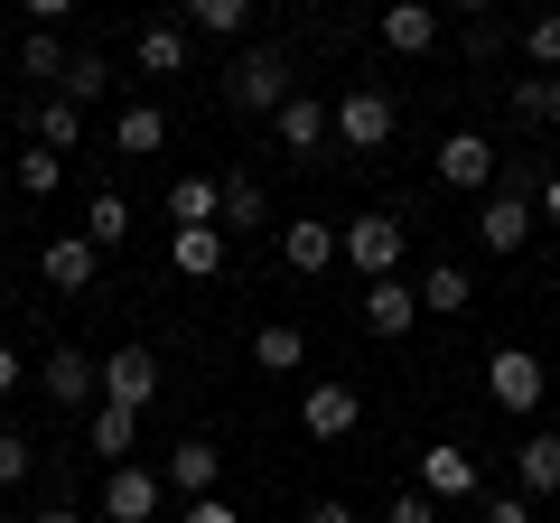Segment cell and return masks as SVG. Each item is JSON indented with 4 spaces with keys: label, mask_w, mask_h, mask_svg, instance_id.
I'll use <instances>...</instances> for the list:
<instances>
[{
    "label": "cell",
    "mask_w": 560,
    "mask_h": 523,
    "mask_svg": "<svg viewBox=\"0 0 560 523\" xmlns=\"http://www.w3.org/2000/svg\"><path fill=\"white\" fill-rule=\"evenodd\" d=\"M224 94H234L243 113H280L300 84H290V57H280V47H234V66H224Z\"/></svg>",
    "instance_id": "obj_1"
},
{
    "label": "cell",
    "mask_w": 560,
    "mask_h": 523,
    "mask_svg": "<svg viewBox=\"0 0 560 523\" xmlns=\"http://www.w3.org/2000/svg\"><path fill=\"white\" fill-rule=\"evenodd\" d=\"M401 253H411V234H401L393 216H355V224H337V262H355L364 281H401Z\"/></svg>",
    "instance_id": "obj_2"
},
{
    "label": "cell",
    "mask_w": 560,
    "mask_h": 523,
    "mask_svg": "<svg viewBox=\"0 0 560 523\" xmlns=\"http://www.w3.org/2000/svg\"><path fill=\"white\" fill-rule=\"evenodd\" d=\"M541 393H551V374H541V356L533 346H495V356H486V403L495 411H541Z\"/></svg>",
    "instance_id": "obj_3"
},
{
    "label": "cell",
    "mask_w": 560,
    "mask_h": 523,
    "mask_svg": "<svg viewBox=\"0 0 560 523\" xmlns=\"http://www.w3.org/2000/svg\"><path fill=\"white\" fill-rule=\"evenodd\" d=\"M327 113H337V141L346 150H383V141H393V121H401L383 84H355V94H337Z\"/></svg>",
    "instance_id": "obj_4"
},
{
    "label": "cell",
    "mask_w": 560,
    "mask_h": 523,
    "mask_svg": "<svg viewBox=\"0 0 560 523\" xmlns=\"http://www.w3.org/2000/svg\"><path fill=\"white\" fill-rule=\"evenodd\" d=\"M38 383H47V403H57V411H94V403H103V356L57 346V356L38 364Z\"/></svg>",
    "instance_id": "obj_5"
},
{
    "label": "cell",
    "mask_w": 560,
    "mask_h": 523,
    "mask_svg": "<svg viewBox=\"0 0 560 523\" xmlns=\"http://www.w3.org/2000/svg\"><path fill=\"white\" fill-rule=\"evenodd\" d=\"M103 403L140 421V411L160 403V356H150V346H121V356H103Z\"/></svg>",
    "instance_id": "obj_6"
},
{
    "label": "cell",
    "mask_w": 560,
    "mask_h": 523,
    "mask_svg": "<svg viewBox=\"0 0 560 523\" xmlns=\"http://www.w3.org/2000/svg\"><path fill=\"white\" fill-rule=\"evenodd\" d=\"M420 496H430V504H477L486 496L477 449H420Z\"/></svg>",
    "instance_id": "obj_7"
},
{
    "label": "cell",
    "mask_w": 560,
    "mask_h": 523,
    "mask_svg": "<svg viewBox=\"0 0 560 523\" xmlns=\"http://www.w3.org/2000/svg\"><path fill=\"white\" fill-rule=\"evenodd\" d=\"M533 197H523V187H495V197L477 206V243L486 253H523V243H533Z\"/></svg>",
    "instance_id": "obj_8"
},
{
    "label": "cell",
    "mask_w": 560,
    "mask_h": 523,
    "mask_svg": "<svg viewBox=\"0 0 560 523\" xmlns=\"http://www.w3.org/2000/svg\"><path fill=\"white\" fill-rule=\"evenodd\" d=\"M355 421H364V393H355V383H308V403H300L308 440H355Z\"/></svg>",
    "instance_id": "obj_9"
},
{
    "label": "cell",
    "mask_w": 560,
    "mask_h": 523,
    "mask_svg": "<svg viewBox=\"0 0 560 523\" xmlns=\"http://www.w3.org/2000/svg\"><path fill=\"white\" fill-rule=\"evenodd\" d=\"M160 496H168V486H160V467H113V477H103V523H150V514H160Z\"/></svg>",
    "instance_id": "obj_10"
},
{
    "label": "cell",
    "mask_w": 560,
    "mask_h": 523,
    "mask_svg": "<svg viewBox=\"0 0 560 523\" xmlns=\"http://www.w3.org/2000/svg\"><path fill=\"white\" fill-rule=\"evenodd\" d=\"M271 234H280V262H290L300 281H318L327 262H337V224L327 216H290V224H271Z\"/></svg>",
    "instance_id": "obj_11"
},
{
    "label": "cell",
    "mask_w": 560,
    "mask_h": 523,
    "mask_svg": "<svg viewBox=\"0 0 560 523\" xmlns=\"http://www.w3.org/2000/svg\"><path fill=\"white\" fill-rule=\"evenodd\" d=\"M215 477H224V449H215V440H178V449L160 458V486H178L187 504L215 496Z\"/></svg>",
    "instance_id": "obj_12"
},
{
    "label": "cell",
    "mask_w": 560,
    "mask_h": 523,
    "mask_svg": "<svg viewBox=\"0 0 560 523\" xmlns=\"http://www.w3.org/2000/svg\"><path fill=\"white\" fill-rule=\"evenodd\" d=\"M271 121H280V150H290V160H318V150H327V131H337V113H327L318 94H290Z\"/></svg>",
    "instance_id": "obj_13"
},
{
    "label": "cell",
    "mask_w": 560,
    "mask_h": 523,
    "mask_svg": "<svg viewBox=\"0 0 560 523\" xmlns=\"http://www.w3.org/2000/svg\"><path fill=\"white\" fill-rule=\"evenodd\" d=\"M131 66H140V75H187V66H197V38H187L178 20H150L131 38Z\"/></svg>",
    "instance_id": "obj_14"
},
{
    "label": "cell",
    "mask_w": 560,
    "mask_h": 523,
    "mask_svg": "<svg viewBox=\"0 0 560 523\" xmlns=\"http://www.w3.org/2000/svg\"><path fill=\"white\" fill-rule=\"evenodd\" d=\"M440 178L495 197V141H486V131H448V141H440Z\"/></svg>",
    "instance_id": "obj_15"
},
{
    "label": "cell",
    "mask_w": 560,
    "mask_h": 523,
    "mask_svg": "<svg viewBox=\"0 0 560 523\" xmlns=\"http://www.w3.org/2000/svg\"><path fill=\"white\" fill-rule=\"evenodd\" d=\"M94 271H103V253L84 234H47V253H38V281L47 290H94Z\"/></svg>",
    "instance_id": "obj_16"
},
{
    "label": "cell",
    "mask_w": 560,
    "mask_h": 523,
    "mask_svg": "<svg viewBox=\"0 0 560 523\" xmlns=\"http://www.w3.org/2000/svg\"><path fill=\"white\" fill-rule=\"evenodd\" d=\"M364 327H374V337H411L420 327V290L411 281H364Z\"/></svg>",
    "instance_id": "obj_17"
},
{
    "label": "cell",
    "mask_w": 560,
    "mask_h": 523,
    "mask_svg": "<svg viewBox=\"0 0 560 523\" xmlns=\"http://www.w3.org/2000/svg\"><path fill=\"white\" fill-rule=\"evenodd\" d=\"M383 47H393V57H430V47H440V10H430V0H393V10H383Z\"/></svg>",
    "instance_id": "obj_18"
},
{
    "label": "cell",
    "mask_w": 560,
    "mask_h": 523,
    "mask_svg": "<svg viewBox=\"0 0 560 523\" xmlns=\"http://www.w3.org/2000/svg\"><path fill=\"white\" fill-rule=\"evenodd\" d=\"M168 262H178L187 281H224V224H178L168 234Z\"/></svg>",
    "instance_id": "obj_19"
},
{
    "label": "cell",
    "mask_w": 560,
    "mask_h": 523,
    "mask_svg": "<svg viewBox=\"0 0 560 523\" xmlns=\"http://www.w3.org/2000/svg\"><path fill=\"white\" fill-rule=\"evenodd\" d=\"M187 38H253V0H178Z\"/></svg>",
    "instance_id": "obj_20"
},
{
    "label": "cell",
    "mask_w": 560,
    "mask_h": 523,
    "mask_svg": "<svg viewBox=\"0 0 560 523\" xmlns=\"http://www.w3.org/2000/svg\"><path fill=\"white\" fill-rule=\"evenodd\" d=\"M178 224H224V178H168V234Z\"/></svg>",
    "instance_id": "obj_21"
},
{
    "label": "cell",
    "mask_w": 560,
    "mask_h": 523,
    "mask_svg": "<svg viewBox=\"0 0 560 523\" xmlns=\"http://www.w3.org/2000/svg\"><path fill=\"white\" fill-rule=\"evenodd\" d=\"M514 477H523V496H560V430H533L514 449Z\"/></svg>",
    "instance_id": "obj_22"
},
{
    "label": "cell",
    "mask_w": 560,
    "mask_h": 523,
    "mask_svg": "<svg viewBox=\"0 0 560 523\" xmlns=\"http://www.w3.org/2000/svg\"><path fill=\"white\" fill-rule=\"evenodd\" d=\"M113 150H131V160L168 150V113H160V103H121V121H113Z\"/></svg>",
    "instance_id": "obj_23"
},
{
    "label": "cell",
    "mask_w": 560,
    "mask_h": 523,
    "mask_svg": "<svg viewBox=\"0 0 560 523\" xmlns=\"http://www.w3.org/2000/svg\"><path fill=\"white\" fill-rule=\"evenodd\" d=\"M253 364H261V374H300V364H308V337H300L290 318L253 327Z\"/></svg>",
    "instance_id": "obj_24"
},
{
    "label": "cell",
    "mask_w": 560,
    "mask_h": 523,
    "mask_svg": "<svg viewBox=\"0 0 560 523\" xmlns=\"http://www.w3.org/2000/svg\"><path fill=\"white\" fill-rule=\"evenodd\" d=\"M28 141H38V150H57V160H66V150L84 141V113H75V103H66V94H47L38 113H28Z\"/></svg>",
    "instance_id": "obj_25"
},
{
    "label": "cell",
    "mask_w": 560,
    "mask_h": 523,
    "mask_svg": "<svg viewBox=\"0 0 560 523\" xmlns=\"http://www.w3.org/2000/svg\"><path fill=\"white\" fill-rule=\"evenodd\" d=\"M75 234L94 243V253H121V243H131V206L103 187V197H84V224H75Z\"/></svg>",
    "instance_id": "obj_26"
},
{
    "label": "cell",
    "mask_w": 560,
    "mask_h": 523,
    "mask_svg": "<svg viewBox=\"0 0 560 523\" xmlns=\"http://www.w3.org/2000/svg\"><path fill=\"white\" fill-rule=\"evenodd\" d=\"M420 309H430V318H458V309L467 300H477V290H467V271H458V262H430V271H420Z\"/></svg>",
    "instance_id": "obj_27"
},
{
    "label": "cell",
    "mask_w": 560,
    "mask_h": 523,
    "mask_svg": "<svg viewBox=\"0 0 560 523\" xmlns=\"http://www.w3.org/2000/svg\"><path fill=\"white\" fill-rule=\"evenodd\" d=\"M84 449H94V458H113V467H131V411L94 403V411H84Z\"/></svg>",
    "instance_id": "obj_28"
},
{
    "label": "cell",
    "mask_w": 560,
    "mask_h": 523,
    "mask_svg": "<svg viewBox=\"0 0 560 523\" xmlns=\"http://www.w3.org/2000/svg\"><path fill=\"white\" fill-rule=\"evenodd\" d=\"M66 66H75V47H66V38H47V28H28V38H20V75L66 84Z\"/></svg>",
    "instance_id": "obj_29"
},
{
    "label": "cell",
    "mask_w": 560,
    "mask_h": 523,
    "mask_svg": "<svg viewBox=\"0 0 560 523\" xmlns=\"http://www.w3.org/2000/svg\"><path fill=\"white\" fill-rule=\"evenodd\" d=\"M234 224H271V197H261L253 168H234V178H224V234H234Z\"/></svg>",
    "instance_id": "obj_30"
},
{
    "label": "cell",
    "mask_w": 560,
    "mask_h": 523,
    "mask_svg": "<svg viewBox=\"0 0 560 523\" xmlns=\"http://www.w3.org/2000/svg\"><path fill=\"white\" fill-rule=\"evenodd\" d=\"M57 178H66L57 150H20V160H10V187H20V197H57Z\"/></svg>",
    "instance_id": "obj_31"
},
{
    "label": "cell",
    "mask_w": 560,
    "mask_h": 523,
    "mask_svg": "<svg viewBox=\"0 0 560 523\" xmlns=\"http://www.w3.org/2000/svg\"><path fill=\"white\" fill-rule=\"evenodd\" d=\"M103 84H113V57H94V47H75V66H66V84H57V94H66V103L84 113V103H94Z\"/></svg>",
    "instance_id": "obj_32"
},
{
    "label": "cell",
    "mask_w": 560,
    "mask_h": 523,
    "mask_svg": "<svg viewBox=\"0 0 560 523\" xmlns=\"http://www.w3.org/2000/svg\"><path fill=\"white\" fill-rule=\"evenodd\" d=\"M523 47H533V66H551V75H560V10H551V20H533V28H523Z\"/></svg>",
    "instance_id": "obj_33"
},
{
    "label": "cell",
    "mask_w": 560,
    "mask_h": 523,
    "mask_svg": "<svg viewBox=\"0 0 560 523\" xmlns=\"http://www.w3.org/2000/svg\"><path fill=\"white\" fill-rule=\"evenodd\" d=\"M28 467H38V449H28V440H20V430H0V486H20V477H28Z\"/></svg>",
    "instance_id": "obj_34"
},
{
    "label": "cell",
    "mask_w": 560,
    "mask_h": 523,
    "mask_svg": "<svg viewBox=\"0 0 560 523\" xmlns=\"http://www.w3.org/2000/svg\"><path fill=\"white\" fill-rule=\"evenodd\" d=\"M477 523H533V496H477Z\"/></svg>",
    "instance_id": "obj_35"
},
{
    "label": "cell",
    "mask_w": 560,
    "mask_h": 523,
    "mask_svg": "<svg viewBox=\"0 0 560 523\" xmlns=\"http://www.w3.org/2000/svg\"><path fill=\"white\" fill-rule=\"evenodd\" d=\"M383 523H440V504H430V496L411 486V496H393V514H383Z\"/></svg>",
    "instance_id": "obj_36"
},
{
    "label": "cell",
    "mask_w": 560,
    "mask_h": 523,
    "mask_svg": "<svg viewBox=\"0 0 560 523\" xmlns=\"http://www.w3.org/2000/svg\"><path fill=\"white\" fill-rule=\"evenodd\" d=\"M178 523H243V514H234V504H224V496H197V504H187Z\"/></svg>",
    "instance_id": "obj_37"
},
{
    "label": "cell",
    "mask_w": 560,
    "mask_h": 523,
    "mask_svg": "<svg viewBox=\"0 0 560 523\" xmlns=\"http://www.w3.org/2000/svg\"><path fill=\"white\" fill-rule=\"evenodd\" d=\"M533 216H541V224H560V168H551V178L533 187Z\"/></svg>",
    "instance_id": "obj_38"
},
{
    "label": "cell",
    "mask_w": 560,
    "mask_h": 523,
    "mask_svg": "<svg viewBox=\"0 0 560 523\" xmlns=\"http://www.w3.org/2000/svg\"><path fill=\"white\" fill-rule=\"evenodd\" d=\"M28 383V364H20V346H0V403H10V393H20Z\"/></svg>",
    "instance_id": "obj_39"
},
{
    "label": "cell",
    "mask_w": 560,
    "mask_h": 523,
    "mask_svg": "<svg viewBox=\"0 0 560 523\" xmlns=\"http://www.w3.org/2000/svg\"><path fill=\"white\" fill-rule=\"evenodd\" d=\"M300 523H355V504H337V496H318V504H308Z\"/></svg>",
    "instance_id": "obj_40"
},
{
    "label": "cell",
    "mask_w": 560,
    "mask_h": 523,
    "mask_svg": "<svg viewBox=\"0 0 560 523\" xmlns=\"http://www.w3.org/2000/svg\"><path fill=\"white\" fill-rule=\"evenodd\" d=\"M533 121H560V75H541V113Z\"/></svg>",
    "instance_id": "obj_41"
},
{
    "label": "cell",
    "mask_w": 560,
    "mask_h": 523,
    "mask_svg": "<svg viewBox=\"0 0 560 523\" xmlns=\"http://www.w3.org/2000/svg\"><path fill=\"white\" fill-rule=\"evenodd\" d=\"M28 523H84V514H75V504H47V514H28Z\"/></svg>",
    "instance_id": "obj_42"
},
{
    "label": "cell",
    "mask_w": 560,
    "mask_h": 523,
    "mask_svg": "<svg viewBox=\"0 0 560 523\" xmlns=\"http://www.w3.org/2000/svg\"><path fill=\"white\" fill-rule=\"evenodd\" d=\"M10 197H20V187H10V168H0V206H10Z\"/></svg>",
    "instance_id": "obj_43"
}]
</instances>
